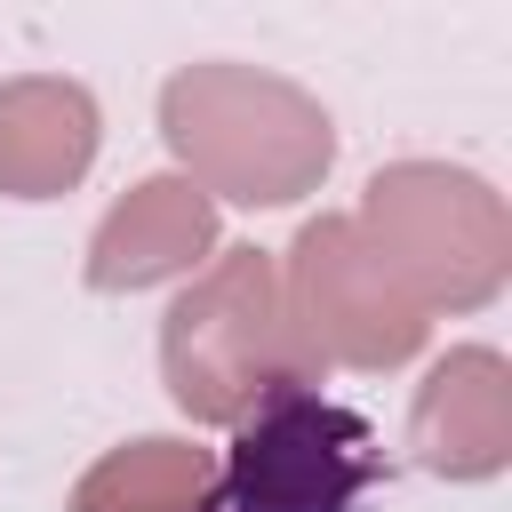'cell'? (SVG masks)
Listing matches in <instances>:
<instances>
[{
    "mask_svg": "<svg viewBox=\"0 0 512 512\" xmlns=\"http://www.w3.org/2000/svg\"><path fill=\"white\" fill-rule=\"evenodd\" d=\"M160 136L200 192H224L240 208H288L336 160L328 112L296 80L256 64H184L160 88Z\"/></svg>",
    "mask_w": 512,
    "mask_h": 512,
    "instance_id": "obj_1",
    "label": "cell"
},
{
    "mask_svg": "<svg viewBox=\"0 0 512 512\" xmlns=\"http://www.w3.org/2000/svg\"><path fill=\"white\" fill-rule=\"evenodd\" d=\"M160 368H168V400L200 424H240L272 384L304 376V352H296V328L280 304V272L264 248H224L168 304Z\"/></svg>",
    "mask_w": 512,
    "mask_h": 512,
    "instance_id": "obj_2",
    "label": "cell"
},
{
    "mask_svg": "<svg viewBox=\"0 0 512 512\" xmlns=\"http://www.w3.org/2000/svg\"><path fill=\"white\" fill-rule=\"evenodd\" d=\"M384 480V448L368 416L328 400L312 376L272 384L216 464V512H360Z\"/></svg>",
    "mask_w": 512,
    "mask_h": 512,
    "instance_id": "obj_3",
    "label": "cell"
},
{
    "mask_svg": "<svg viewBox=\"0 0 512 512\" xmlns=\"http://www.w3.org/2000/svg\"><path fill=\"white\" fill-rule=\"evenodd\" d=\"M352 224L392 264V280L416 296V312H432V304H488L496 280H504V256H512L504 200L480 176L432 168V160L384 168Z\"/></svg>",
    "mask_w": 512,
    "mask_h": 512,
    "instance_id": "obj_4",
    "label": "cell"
},
{
    "mask_svg": "<svg viewBox=\"0 0 512 512\" xmlns=\"http://www.w3.org/2000/svg\"><path fill=\"white\" fill-rule=\"evenodd\" d=\"M288 328L304 360H344V368H400L424 344L416 296L392 280V264L360 240L352 216H320L288 248Z\"/></svg>",
    "mask_w": 512,
    "mask_h": 512,
    "instance_id": "obj_5",
    "label": "cell"
},
{
    "mask_svg": "<svg viewBox=\"0 0 512 512\" xmlns=\"http://www.w3.org/2000/svg\"><path fill=\"white\" fill-rule=\"evenodd\" d=\"M408 448L440 480H488V472H504V456H512V384H504V360L488 344L448 352L416 384Z\"/></svg>",
    "mask_w": 512,
    "mask_h": 512,
    "instance_id": "obj_6",
    "label": "cell"
},
{
    "mask_svg": "<svg viewBox=\"0 0 512 512\" xmlns=\"http://www.w3.org/2000/svg\"><path fill=\"white\" fill-rule=\"evenodd\" d=\"M216 248V208L192 176H144L88 240V288L120 296V288H152L192 272Z\"/></svg>",
    "mask_w": 512,
    "mask_h": 512,
    "instance_id": "obj_7",
    "label": "cell"
},
{
    "mask_svg": "<svg viewBox=\"0 0 512 512\" xmlns=\"http://www.w3.org/2000/svg\"><path fill=\"white\" fill-rule=\"evenodd\" d=\"M96 136H104V120L80 80H56V72L0 80V192L8 200L72 192L96 160Z\"/></svg>",
    "mask_w": 512,
    "mask_h": 512,
    "instance_id": "obj_8",
    "label": "cell"
},
{
    "mask_svg": "<svg viewBox=\"0 0 512 512\" xmlns=\"http://www.w3.org/2000/svg\"><path fill=\"white\" fill-rule=\"evenodd\" d=\"M208 496H216V456L208 448L128 440L80 480L72 512H208Z\"/></svg>",
    "mask_w": 512,
    "mask_h": 512,
    "instance_id": "obj_9",
    "label": "cell"
},
{
    "mask_svg": "<svg viewBox=\"0 0 512 512\" xmlns=\"http://www.w3.org/2000/svg\"><path fill=\"white\" fill-rule=\"evenodd\" d=\"M208 512H216V496H208Z\"/></svg>",
    "mask_w": 512,
    "mask_h": 512,
    "instance_id": "obj_10",
    "label": "cell"
}]
</instances>
